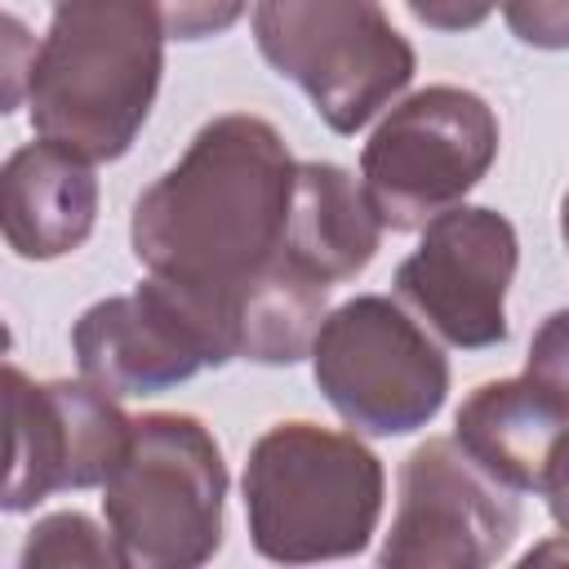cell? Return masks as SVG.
Instances as JSON below:
<instances>
[{
  "label": "cell",
  "instance_id": "obj_1",
  "mask_svg": "<svg viewBox=\"0 0 569 569\" xmlns=\"http://www.w3.org/2000/svg\"><path fill=\"white\" fill-rule=\"evenodd\" d=\"M298 160L276 124L227 111L200 124L129 218L133 258L169 280L209 325L222 360H236V293L284 258V222Z\"/></svg>",
  "mask_w": 569,
  "mask_h": 569
},
{
  "label": "cell",
  "instance_id": "obj_2",
  "mask_svg": "<svg viewBox=\"0 0 569 569\" xmlns=\"http://www.w3.org/2000/svg\"><path fill=\"white\" fill-rule=\"evenodd\" d=\"M164 40L156 0H53L27 84L36 138L120 160L156 107Z\"/></svg>",
  "mask_w": 569,
  "mask_h": 569
},
{
  "label": "cell",
  "instance_id": "obj_3",
  "mask_svg": "<svg viewBox=\"0 0 569 569\" xmlns=\"http://www.w3.org/2000/svg\"><path fill=\"white\" fill-rule=\"evenodd\" d=\"M382 498V458L356 431L276 422L253 440L244 462L249 542L276 565L360 556L378 533Z\"/></svg>",
  "mask_w": 569,
  "mask_h": 569
},
{
  "label": "cell",
  "instance_id": "obj_4",
  "mask_svg": "<svg viewBox=\"0 0 569 569\" xmlns=\"http://www.w3.org/2000/svg\"><path fill=\"white\" fill-rule=\"evenodd\" d=\"M227 462L196 413H142L102 480L107 533L124 569H196L222 547Z\"/></svg>",
  "mask_w": 569,
  "mask_h": 569
},
{
  "label": "cell",
  "instance_id": "obj_5",
  "mask_svg": "<svg viewBox=\"0 0 569 569\" xmlns=\"http://www.w3.org/2000/svg\"><path fill=\"white\" fill-rule=\"evenodd\" d=\"M253 44L342 138L391 107L418 71L382 0H253Z\"/></svg>",
  "mask_w": 569,
  "mask_h": 569
},
{
  "label": "cell",
  "instance_id": "obj_6",
  "mask_svg": "<svg viewBox=\"0 0 569 569\" xmlns=\"http://www.w3.org/2000/svg\"><path fill=\"white\" fill-rule=\"evenodd\" d=\"M311 378L338 418L365 436H409L449 396L440 342L382 293H356L325 316L311 342Z\"/></svg>",
  "mask_w": 569,
  "mask_h": 569
},
{
  "label": "cell",
  "instance_id": "obj_7",
  "mask_svg": "<svg viewBox=\"0 0 569 569\" xmlns=\"http://www.w3.org/2000/svg\"><path fill=\"white\" fill-rule=\"evenodd\" d=\"M498 160V116L462 84H427L400 98L360 151V182L391 231H422Z\"/></svg>",
  "mask_w": 569,
  "mask_h": 569
},
{
  "label": "cell",
  "instance_id": "obj_8",
  "mask_svg": "<svg viewBox=\"0 0 569 569\" xmlns=\"http://www.w3.org/2000/svg\"><path fill=\"white\" fill-rule=\"evenodd\" d=\"M520 533L516 489L498 485L453 436H431L400 467L396 516L378 565L485 569Z\"/></svg>",
  "mask_w": 569,
  "mask_h": 569
},
{
  "label": "cell",
  "instance_id": "obj_9",
  "mask_svg": "<svg viewBox=\"0 0 569 569\" xmlns=\"http://www.w3.org/2000/svg\"><path fill=\"white\" fill-rule=\"evenodd\" d=\"M516 227L489 204H453L422 227L418 249L396 267V298L449 347L485 351L507 342V289L516 280Z\"/></svg>",
  "mask_w": 569,
  "mask_h": 569
},
{
  "label": "cell",
  "instance_id": "obj_10",
  "mask_svg": "<svg viewBox=\"0 0 569 569\" xmlns=\"http://www.w3.org/2000/svg\"><path fill=\"white\" fill-rule=\"evenodd\" d=\"M9 413V476L0 507L9 516L31 511L49 493L102 485L133 431V418L89 378L31 382L18 365H4Z\"/></svg>",
  "mask_w": 569,
  "mask_h": 569
},
{
  "label": "cell",
  "instance_id": "obj_11",
  "mask_svg": "<svg viewBox=\"0 0 569 569\" xmlns=\"http://www.w3.org/2000/svg\"><path fill=\"white\" fill-rule=\"evenodd\" d=\"M71 351L80 378L107 396H156L200 369H222V351L200 311L160 276H147L133 293L102 298L71 325Z\"/></svg>",
  "mask_w": 569,
  "mask_h": 569
},
{
  "label": "cell",
  "instance_id": "obj_12",
  "mask_svg": "<svg viewBox=\"0 0 569 569\" xmlns=\"http://www.w3.org/2000/svg\"><path fill=\"white\" fill-rule=\"evenodd\" d=\"M0 222L9 249L27 262L76 253L98 222L93 160L49 138L18 147L0 173Z\"/></svg>",
  "mask_w": 569,
  "mask_h": 569
},
{
  "label": "cell",
  "instance_id": "obj_13",
  "mask_svg": "<svg viewBox=\"0 0 569 569\" xmlns=\"http://www.w3.org/2000/svg\"><path fill=\"white\" fill-rule=\"evenodd\" d=\"M565 436L569 405L529 373L480 382L453 418V440L516 493H542Z\"/></svg>",
  "mask_w": 569,
  "mask_h": 569
},
{
  "label": "cell",
  "instance_id": "obj_14",
  "mask_svg": "<svg viewBox=\"0 0 569 569\" xmlns=\"http://www.w3.org/2000/svg\"><path fill=\"white\" fill-rule=\"evenodd\" d=\"M382 218L365 191V182L333 160H302L293 178L289 222H284V258L325 284L356 280L382 240Z\"/></svg>",
  "mask_w": 569,
  "mask_h": 569
},
{
  "label": "cell",
  "instance_id": "obj_15",
  "mask_svg": "<svg viewBox=\"0 0 569 569\" xmlns=\"http://www.w3.org/2000/svg\"><path fill=\"white\" fill-rule=\"evenodd\" d=\"M329 316V284L302 271L289 258H276L258 271L231 307L236 320V360L253 365H298L311 356V342Z\"/></svg>",
  "mask_w": 569,
  "mask_h": 569
},
{
  "label": "cell",
  "instance_id": "obj_16",
  "mask_svg": "<svg viewBox=\"0 0 569 569\" xmlns=\"http://www.w3.org/2000/svg\"><path fill=\"white\" fill-rule=\"evenodd\" d=\"M18 565L22 569H67V565L124 569L111 533H102L84 511H53V516L36 520V529L22 542Z\"/></svg>",
  "mask_w": 569,
  "mask_h": 569
},
{
  "label": "cell",
  "instance_id": "obj_17",
  "mask_svg": "<svg viewBox=\"0 0 569 569\" xmlns=\"http://www.w3.org/2000/svg\"><path fill=\"white\" fill-rule=\"evenodd\" d=\"M244 9H249V0H156L164 36L182 40V44L227 36L244 18Z\"/></svg>",
  "mask_w": 569,
  "mask_h": 569
},
{
  "label": "cell",
  "instance_id": "obj_18",
  "mask_svg": "<svg viewBox=\"0 0 569 569\" xmlns=\"http://www.w3.org/2000/svg\"><path fill=\"white\" fill-rule=\"evenodd\" d=\"M525 373L569 405V307L551 311L538 325V333L529 342V356H525Z\"/></svg>",
  "mask_w": 569,
  "mask_h": 569
},
{
  "label": "cell",
  "instance_id": "obj_19",
  "mask_svg": "<svg viewBox=\"0 0 569 569\" xmlns=\"http://www.w3.org/2000/svg\"><path fill=\"white\" fill-rule=\"evenodd\" d=\"M502 18L529 49H569V0H502Z\"/></svg>",
  "mask_w": 569,
  "mask_h": 569
},
{
  "label": "cell",
  "instance_id": "obj_20",
  "mask_svg": "<svg viewBox=\"0 0 569 569\" xmlns=\"http://www.w3.org/2000/svg\"><path fill=\"white\" fill-rule=\"evenodd\" d=\"M405 4L431 31H476L502 0H405Z\"/></svg>",
  "mask_w": 569,
  "mask_h": 569
},
{
  "label": "cell",
  "instance_id": "obj_21",
  "mask_svg": "<svg viewBox=\"0 0 569 569\" xmlns=\"http://www.w3.org/2000/svg\"><path fill=\"white\" fill-rule=\"evenodd\" d=\"M542 498H547V511H551V520H556V529H560V547H538V551L525 556V565L551 560V556H565V560H569V436H565V445H560V453H556V462H551V471H547Z\"/></svg>",
  "mask_w": 569,
  "mask_h": 569
},
{
  "label": "cell",
  "instance_id": "obj_22",
  "mask_svg": "<svg viewBox=\"0 0 569 569\" xmlns=\"http://www.w3.org/2000/svg\"><path fill=\"white\" fill-rule=\"evenodd\" d=\"M22 22L9 13L4 18V71H9V89H4V111H13L18 102H22V93H27V84H31V67H22L18 62V49H22Z\"/></svg>",
  "mask_w": 569,
  "mask_h": 569
},
{
  "label": "cell",
  "instance_id": "obj_23",
  "mask_svg": "<svg viewBox=\"0 0 569 569\" xmlns=\"http://www.w3.org/2000/svg\"><path fill=\"white\" fill-rule=\"evenodd\" d=\"M560 236H565V249H569V191L560 200Z\"/></svg>",
  "mask_w": 569,
  "mask_h": 569
}]
</instances>
